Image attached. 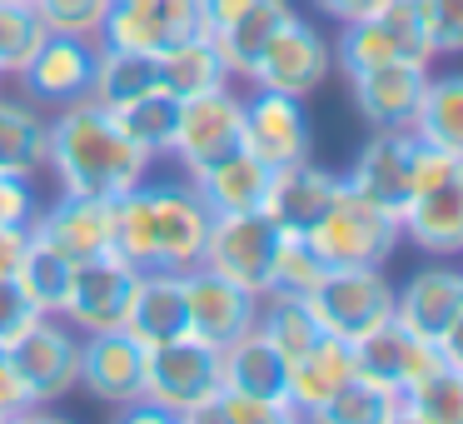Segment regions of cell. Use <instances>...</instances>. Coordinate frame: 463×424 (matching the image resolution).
Instances as JSON below:
<instances>
[{"instance_id":"6da1fadb","label":"cell","mask_w":463,"mask_h":424,"mask_svg":"<svg viewBox=\"0 0 463 424\" xmlns=\"http://www.w3.org/2000/svg\"><path fill=\"white\" fill-rule=\"evenodd\" d=\"M150 155L125 135L115 111H100L95 101H75L51 111V145H45V170L55 175L61 195L85 200H120L135 185L155 175Z\"/></svg>"},{"instance_id":"7a4b0ae2","label":"cell","mask_w":463,"mask_h":424,"mask_svg":"<svg viewBox=\"0 0 463 424\" xmlns=\"http://www.w3.org/2000/svg\"><path fill=\"white\" fill-rule=\"evenodd\" d=\"M210 235V210L184 180H145L110 200V255L135 270H194Z\"/></svg>"},{"instance_id":"3957f363","label":"cell","mask_w":463,"mask_h":424,"mask_svg":"<svg viewBox=\"0 0 463 424\" xmlns=\"http://www.w3.org/2000/svg\"><path fill=\"white\" fill-rule=\"evenodd\" d=\"M309 250L324 260V270H354V265H389L403 245V220L369 195H359L339 175V190L324 205V215L304 230Z\"/></svg>"},{"instance_id":"277c9868","label":"cell","mask_w":463,"mask_h":424,"mask_svg":"<svg viewBox=\"0 0 463 424\" xmlns=\"http://www.w3.org/2000/svg\"><path fill=\"white\" fill-rule=\"evenodd\" d=\"M393 61H413V65L439 61L423 0H383L373 15L339 25V35H334V71L344 75L369 71V65H393Z\"/></svg>"},{"instance_id":"5b68a950","label":"cell","mask_w":463,"mask_h":424,"mask_svg":"<svg viewBox=\"0 0 463 424\" xmlns=\"http://www.w3.org/2000/svg\"><path fill=\"white\" fill-rule=\"evenodd\" d=\"M403 240L429 260H463V160L443 150H419L413 195L403 205Z\"/></svg>"},{"instance_id":"8992f818","label":"cell","mask_w":463,"mask_h":424,"mask_svg":"<svg viewBox=\"0 0 463 424\" xmlns=\"http://www.w3.org/2000/svg\"><path fill=\"white\" fill-rule=\"evenodd\" d=\"M224 390L220 350L194 334L150 344L145 354V404L165 414L170 424H200L204 404Z\"/></svg>"},{"instance_id":"52a82bcc","label":"cell","mask_w":463,"mask_h":424,"mask_svg":"<svg viewBox=\"0 0 463 424\" xmlns=\"http://www.w3.org/2000/svg\"><path fill=\"white\" fill-rule=\"evenodd\" d=\"M80 344L85 334L65 314H31V324L5 340V360L31 390V400L51 410L80 390Z\"/></svg>"},{"instance_id":"ba28073f","label":"cell","mask_w":463,"mask_h":424,"mask_svg":"<svg viewBox=\"0 0 463 424\" xmlns=\"http://www.w3.org/2000/svg\"><path fill=\"white\" fill-rule=\"evenodd\" d=\"M324 334L359 344L383 320H393V280L383 265H354V270H324V280L304 294Z\"/></svg>"},{"instance_id":"9c48e42d","label":"cell","mask_w":463,"mask_h":424,"mask_svg":"<svg viewBox=\"0 0 463 424\" xmlns=\"http://www.w3.org/2000/svg\"><path fill=\"white\" fill-rule=\"evenodd\" d=\"M240 125H244V95L234 85H220V91H204V95H184L175 105V130H170V155L165 160L180 165V175L190 180L204 165L240 150Z\"/></svg>"},{"instance_id":"30bf717a","label":"cell","mask_w":463,"mask_h":424,"mask_svg":"<svg viewBox=\"0 0 463 424\" xmlns=\"http://www.w3.org/2000/svg\"><path fill=\"white\" fill-rule=\"evenodd\" d=\"M279 250V225L264 210H240V215H210V235H204L200 265L224 275L230 284L250 294L269 290V265Z\"/></svg>"},{"instance_id":"8fae6325","label":"cell","mask_w":463,"mask_h":424,"mask_svg":"<svg viewBox=\"0 0 463 424\" xmlns=\"http://www.w3.org/2000/svg\"><path fill=\"white\" fill-rule=\"evenodd\" d=\"M329 71H334V41L319 25H309L299 15V21H289L269 45H264L244 81H250V91H279V95L309 101V95L329 81Z\"/></svg>"},{"instance_id":"7c38bea8","label":"cell","mask_w":463,"mask_h":424,"mask_svg":"<svg viewBox=\"0 0 463 424\" xmlns=\"http://www.w3.org/2000/svg\"><path fill=\"white\" fill-rule=\"evenodd\" d=\"M240 150H250L254 160L269 165V170L309 160L314 130H309V111H304L299 95H279V91H250L244 95Z\"/></svg>"},{"instance_id":"4fadbf2b","label":"cell","mask_w":463,"mask_h":424,"mask_svg":"<svg viewBox=\"0 0 463 424\" xmlns=\"http://www.w3.org/2000/svg\"><path fill=\"white\" fill-rule=\"evenodd\" d=\"M419 150L423 145H419V135H413L409 125H379V130H369V140L359 145V155H354V165H349L344 180H349L359 195H369L373 205L403 215V205H409V195H413Z\"/></svg>"},{"instance_id":"5bb4252c","label":"cell","mask_w":463,"mask_h":424,"mask_svg":"<svg viewBox=\"0 0 463 424\" xmlns=\"http://www.w3.org/2000/svg\"><path fill=\"white\" fill-rule=\"evenodd\" d=\"M135 284H140V270H135V265H125L120 255H95V260L75 265V280H71V294H65L61 314L80 334L125 330Z\"/></svg>"},{"instance_id":"9a60e30c","label":"cell","mask_w":463,"mask_h":424,"mask_svg":"<svg viewBox=\"0 0 463 424\" xmlns=\"http://www.w3.org/2000/svg\"><path fill=\"white\" fill-rule=\"evenodd\" d=\"M190 35H210L200 15V0H115L100 41L120 45V51L165 55L170 45L190 41Z\"/></svg>"},{"instance_id":"2e32d148","label":"cell","mask_w":463,"mask_h":424,"mask_svg":"<svg viewBox=\"0 0 463 424\" xmlns=\"http://www.w3.org/2000/svg\"><path fill=\"white\" fill-rule=\"evenodd\" d=\"M145 354L150 350H145L130 330L85 334V344H80V390L90 394L95 404H110V410L140 404L145 400Z\"/></svg>"},{"instance_id":"e0dca14e","label":"cell","mask_w":463,"mask_h":424,"mask_svg":"<svg viewBox=\"0 0 463 424\" xmlns=\"http://www.w3.org/2000/svg\"><path fill=\"white\" fill-rule=\"evenodd\" d=\"M95 45L100 41H80V35H55L51 31L15 85H21L41 111H61V105L85 101V95H90V75H95Z\"/></svg>"},{"instance_id":"ac0fdd59","label":"cell","mask_w":463,"mask_h":424,"mask_svg":"<svg viewBox=\"0 0 463 424\" xmlns=\"http://www.w3.org/2000/svg\"><path fill=\"white\" fill-rule=\"evenodd\" d=\"M254 310H260V294L240 290V284H230L224 275L204 270V265L184 270V314H190L194 340L224 350L254 324Z\"/></svg>"},{"instance_id":"d6986e66","label":"cell","mask_w":463,"mask_h":424,"mask_svg":"<svg viewBox=\"0 0 463 424\" xmlns=\"http://www.w3.org/2000/svg\"><path fill=\"white\" fill-rule=\"evenodd\" d=\"M433 364H443L439 344L413 334L399 314L383 320L373 334H364V340L354 344V374H364V380L379 384V390H409V384L419 380V374H429Z\"/></svg>"},{"instance_id":"ffe728a7","label":"cell","mask_w":463,"mask_h":424,"mask_svg":"<svg viewBox=\"0 0 463 424\" xmlns=\"http://www.w3.org/2000/svg\"><path fill=\"white\" fill-rule=\"evenodd\" d=\"M31 235L51 250H61L71 265H85L95 255H110V200L85 195H55L31 220Z\"/></svg>"},{"instance_id":"44dd1931","label":"cell","mask_w":463,"mask_h":424,"mask_svg":"<svg viewBox=\"0 0 463 424\" xmlns=\"http://www.w3.org/2000/svg\"><path fill=\"white\" fill-rule=\"evenodd\" d=\"M463 310V265L458 260H429L393 284V314L423 340H439V330Z\"/></svg>"},{"instance_id":"7402d4cb","label":"cell","mask_w":463,"mask_h":424,"mask_svg":"<svg viewBox=\"0 0 463 424\" xmlns=\"http://www.w3.org/2000/svg\"><path fill=\"white\" fill-rule=\"evenodd\" d=\"M433 65H413V61H393V65H369V71L344 75L354 95V111L379 130V125H409L419 111V95L429 85Z\"/></svg>"},{"instance_id":"603a6c76","label":"cell","mask_w":463,"mask_h":424,"mask_svg":"<svg viewBox=\"0 0 463 424\" xmlns=\"http://www.w3.org/2000/svg\"><path fill=\"white\" fill-rule=\"evenodd\" d=\"M334 190H339V175L314 165V155H309V160H294V165H284V170L269 175V190H264L260 210L269 215L279 230L304 235L324 215V205L334 200Z\"/></svg>"},{"instance_id":"cb8c5ba5","label":"cell","mask_w":463,"mask_h":424,"mask_svg":"<svg viewBox=\"0 0 463 424\" xmlns=\"http://www.w3.org/2000/svg\"><path fill=\"white\" fill-rule=\"evenodd\" d=\"M45 145H51V111H41L25 91L0 85V175L21 180L45 175Z\"/></svg>"},{"instance_id":"d4e9b609","label":"cell","mask_w":463,"mask_h":424,"mask_svg":"<svg viewBox=\"0 0 463 424\" xmlns=\"http://www.w3.org/2000/svg\"><path fill=\"white\" fill-rule=\"evenodd\" d=\"M354 374V344L334 340V334H319L299 360L289 364V380H284V400L294 404L299 419H319L324 404L334 400L344 380Z\"/></svg>"},{"instance_id":"484cf974","label":"cell","mask_w":463,"mask_h":424,"mask_svg":"<svg viewBox=\"0 0 463 424\" xmlns=\"http://www.w3.org/2000/svg\"><path fill=\"white\" fill-rule=\"evenodd\" d=\"M125 330H130L145 350L190 334V314H184V275H175V270H140V284H135Z\"/></svg>"},{"instance_id":"4316f807","label":"cell","mask_w":463,"mask_h":424,"mask_svg":"<svg viewBox=\"0 0 463 424\" xmlns=\"http://www.w3.org/2000/svg\"><path fill=\"white\" fill-rule=\"evenodd\" d=\"M269 165H260L250 150H230L224 160L204 165L200 175H190L194 195L204 200L210 215H240V210H260L264 190H269Z\"/></svg>"},{"instance_id":"83f0119b","label":"cell","mask_w":463,"mask_h":424,"mask_svg":"<svg viewBox=\"0 0 463 424\" xmlns=\"http://www.w3.org/2000/svg\"><path fill=\"white\" fill-rule=\"evenodd\" d=\"M150 91H165L160 85V55L145 51H120V45H95V75H90V95L100 111H125L130 101Z\"/></svg>"},{"instance_id":"f1b7e54d","label":"cell","mask_w":463,"mask_h":424,"mask_svg":"<svg viewBox=\"0 0 463 424\" xmlns=\"http://www.w3.org/2000/svg\"><path fill=\"white\" fill-rule=\"evenodd\" d=\"M220 374H224V390H240V394H260V400H284V380H289V364L279 360V350H274L269 340H264L260 330H244L240 340H230L220 350ZM294 410V404H289Z\"/></svg>"},{"instance_id":"f546056e","label":"cell","mask_w":463,"mask_h":424,"mask_svg":"<svg viewBox=\"0 0 463 424\" xmlns=\"http://www.w3.org/2000/svg\"><path fill=\"white\" fill-rule=\"evenodd\" d=\"M409 130L419 135V145L463 160V71H443V75L429 71V85L419 95Z\"/></svg>"},{"instance_id":"4dcf8cb0","label":"cell","mask_w":463,"mask_h":424,"mask_svg":"<svg viewBox=\"0 0 463 424\" xmlns=\"http://www.w3.org/2000/svg\"><path fill=\"white\" fill-rule=\"evenodd\" d=\"M289 21H299V11H294L289 0H250V11L234 15V21L214 35V45H220V55H224V65H230L234 81H244V75H250V65L260 61V51Z\"/></svg>"},{"instance_id":"1f68e13d","label":"cell","mask_w":463,"mask_h":424,"mask_svg":"<svg viewBox=\"0 0 463 424\" xmlns=\"http://www.w3.org/2000/svg\"><path fill=\"white\" fill-rule=\"evenodd\" d=\"M160 85H165V95L184 101V95H204V91H220V85H234V75L224 65L214 35H190V41L170 45L160 55Z\"/></svg>"},{"instance_id":"d6a6232c","label":"cell","mask_w":463,"mask_h":424,"mask_svg":"<svg viewBox=\"0 0 463 424\" xmlns=\"http://www.w3.org/2000/svg\"><path fill=\"white\" fill-rule=\"evenodd\" d=\"M254 330L264 334V340L279 350L284 364H294L304 350H309L314 340H319V320H314V310L299 300V294H279V290H264L260 294V310H254Z\"/></svg>"},{"instance_id":"836d02e7","label":"cell","mask_w":463,"mask_h":424,"mask_svg":"<svg viewBox=\"0 0 463 424\" xmlns=\"http://www.w3.org/2000/svg\"><path fill=\"white\" fill-rule=\"evenodd\" d=\"M71 280H75V265L61 250H51V245H41L31 235V250H25L21 270H15V284H21L25 304L35 314H61L65 294H71Z\"/></svg>"},{"instance_id":"e575fe53","label":"cell","mask_w":463,"mask_h":424,"mask_svg":"<svg viewBox=\"0 0 463 424\" xmlns=\"http://www.w3.org/2000/svg\"><path fill=\"white\" fill-rule=\"evenodd\" d=\"M403 424H463V370L433 364L403 390Z\"/></svg>"},{"instance_id":"d590c367","label":"cell","mask_w":463,"mask_h":424,"mask_svg":"<svg viewBox=\"0 0 463 424\" xmlns=\"http://www.w3.org/2000/svg\"><path fill=\"white\" fill-rule=\"evenodd\" d=\"M319 424H403V390H379L364 374H349L324 404Z\"/></svg>"},{"instance_id":"8d00e7d4","label":"cell","mask_w":463,"mask_h":424,"mask_svg":"<svg viewBox=\"0 0 463 424\" xmlns=\"http://www.w3.org/2000/svg\"><path fill=\"white\" fill-rule=\"evenodd\" d=\"M45 21L35 15V5H11L0 0V85H15L21 71L31 65V55L45 41Z\"/></svg>"},{"instance_id":"74e56055","label":"cell","mask_w":463,"mask_h":424,"mask_svg":"<svg viewBox=\"0 0 463 424\" xmlns=\"http://www.w3.org/2000/svg\"><path fill=\"white\" fill-rule=\"evenodd\" d=\"M175 105H180L175 95L150 91V95H140V101H130L125 111H115V120L125 125V135H130L150 160H165V155H170V130H175Z\"/></svg>"},{"instance_id":"f35d334b","label":"cell","mask_w":463,"mask_h":424,"mask_svg":"<svg viewBox=\"0 0 463 424\" xmlns=\"http://www.w3.org/2000/svg\"><path fill=\"white\" fill-rule=\"evenodd\" d=\"M319 280H324V260L309 250V240H304V235L279 230V250H274V265H269V290L299 294V300H304Z\"/></svg>"},{"instance_id":"ab89813d","label":"cell","mask_w":463,"mask_h":424,"mask_svg":"<svg viewBox=\"0 0 463 424\" xmlns=\"http://www.w3.org/2000/svg\"><path fill=\"white\" fill-rule=\"evenodd\" d=\"M200 424H299V414L279 400H260V394H240V390H220L204 404Z\"/></svg>"},{"instance_id":"60d3db41","label":"cell","mask_w":463,"mask_h":424,"mask_svg":"<svg viewBox=\"0 0 463 424\" xmlns=\"http://www.w3.org/2000/svg\"><path fill=\"white\" fill-rule=\"evenodd\" d=\"M115 0H35V15L45 31L55 35H80V41H100L105 21H110Z\"/></svg>"},{"instance_id":"b9f144b4","label":"cell","mask_w":463,"mask_h":424,"mask_svg":"<svg viewBox=\"0 0 463 424\" xmlns=\"http://www.w3.org/2000/svg\"><path fill=\"white\" fill-rule=\"evenodd\" d=\"M41 190L35 180H21V175H0V225H31L41 215Z\"/></svg>"},{"instance_id":"7bdbcfd3","label":"cell","mask_w":463,"mask_h":424,"mask_svg":"<svg viewBox=\"0 0 463 424\" xmlns=\"http://www.w3.org/2000/svg\"><path fill=\"white\" fill-rule=\"evenodd\" d=\"M433 25V51L439 55H463V0H423Z\"/></svg>"},{"instance_id":"ee69618b","label":"cell","mask_w":463,"mask_h":424,"mask_svg":"<svg viewBox=\"0 0 463 424\" xmlns=\"http://www.w3.org/2000/svg\"><path fill=\"white\" fill-rule=\"evenodd\" d=\"M35 414H45V410L31 400V390L21 384V374L11 370V360L0 350V424H21V419H35Z\"/></svg>"},{"instance_id":"f6af8a7d","label":"cell","mask_w":463,"mask_h":424,"mask_svg":"<svg viewBox=\"0 0 463 424\" xmlns=\"http://www.w3.org/2000/svg\"><path fill=\"white\" fill-rule=\"evenodd\" d=\"M31 304H25V294H21V284L15 280H0V344L11 340L15 330H25L31 324Z\"/></svg>"},{"instance_id":"bcb514c9","label":"cell","mask_w":463,"mask_h":424,"mask_svg":"<svg viewBox=\"0 0 463 424\" xmlns=\"http://www.w3.org/2000/svg\"><path fill=\"white\" fill-rule=\"evenodd\" d=\"M25 250H31V225H0V280H15Z\"/></svg>"},{"instance_id":"7dc6e473","label":"cell","mask_w":463,"mask_h":424,"mask_svg":"<svg viewBox=\"0 0 463 424\" xmlns=\"http://www.w3.org/2000/svg\"><path fill=\"white\" fill-rule=\"evenodd\" d=\"M324 15H329L334 25H349V21H364V15H373L383 5V0H314Z\"/></svg>"},{"instance_id":"c3c4849f","label":"cell","mask_w":463,"mask_h":424,"mask_svg":"<svg viewBox=\"0 0 463 424\" xmlns=\"http://www.w3.org/2000/svg\"><path fill=\"white\" fill-rule=\"evenodd\" d=\"M244 11H250V0H200V15H204V31L210 35H220L224 25Z\"/></svg>"},{"instance_id":"681fc988","label":"cell","mask_w":463,"mask_h":424,"mask_svg":"<svg viewBox=\"0 0 463 424\" xmlns=\"http://www.w3.org/2000/svg\"><path fill=\"white\" fill-rule=\"evenodd\" d=\"M433 344H439L443 364H453V370H463V310L453 314L449 324H443V330H439V340H433Z\"/></svg>"},{"instance_id":"f907efd6","label":"cell","mask_w":463,"mask_h":424,"mask_svg":"<svg viewBox=\"0 0 463 424\" xmlns=\"http://www.w3.org/2000/svg\"><path fill=\"white\" fill-rule=\"evenodd\" d=\"M11 5H35V0H11Z\"/></svg>"},{"instance_id":"816d5d0a","label":"cell","mask_w":463,"mask_h":424,"mask_svg":"<svg viewBox=\"0 0 463 424\" xmlns=\"http://www.w3.org/2000/svg\"><path fill=\"white\" fill-rule=\"evenodd\" d=\"M0 350H5V344H0Z\"/></svg>"}]
</instances>
